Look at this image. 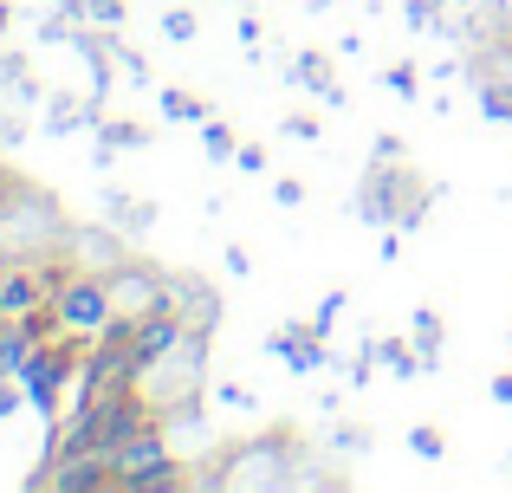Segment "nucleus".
I'll list each match as a JSON object with an SVG mask.
<instances>
[{
    "label": "nucleus",
    "instance_id": "f257e3e1",
    "mask_svg": "<svg viewBox=\"0 0 512 493\" xmlns=\"http://www.w3.org/2000/svg\"><path fill=\"white\" fill-rule=\"evenodd\" d=\"M52 312H59V331H65V338H98V331L117 318V305H111V286H104V273L78 266V273L59 286Z\"/></svg>",
    "mask_w": 512,
    "mask_h": 493
},
{
    "label": "nucleus",
    "instance_id": "f03ea898",
    "mask_svg": "<svg viewBox=\"0 0 512 493\" xmlns=\"http://www.w3.org/2000/svg\"><path fill=\"white\" fill-rule=\"evenodd\" d=\"M72 266H0V318H33L59 299Z\"/></svg>",
    "mask_w": 512,
    "mask_h": 493
},
{
    "label": "nucleus",
    "instance_id": "7ed1b4c3",
    "mask_svg": "<svg viewBox=\"0 0 512 493\" xmlns=\"http://www.w3.org/2000/svg\"><path fill=\"white\" fill-rule=\"evenodd\" d=\"M85 370V351H72V344H59V338H46L33 357H26V370H20V390L33 396L39 409H52L65 396V383Z\"/></svg>",
    "mask_w": 512,
    "mask_h": 493
},
{
    "label": "nucleus",
    "instance_id": "20e7f679",
    "mask_svg": "<svg viewBox=\"0 0 512 493\" xmlns=\"http://www.w3.org/2000/svg\"><path fill=\"white\" fill-rule=\"evenodd\" d=\"M117 487H182V468L169 461V448H163V435L156 429H143V435H130L124 448H117Z\"/></svg>",
    "mask_w": 512,
    "mask_h": 493
},
{
    "label": "nucleus",
    "instance_id": "39448f33",
    "mask_svg": "<svg viewBox=\"0 0 512 493\" xmlns=\"http://www.w3.org/2000/svg\"><path fill=\"white\" fill-rule=\"evenodd\" d=\"M104 286H111V305L124 318H143V312H156V305H175L169 299V279L150 273V266H137V260H117L111 273H104Z\"/></svg>",
    "mask_w": 512,
    "mask_h": 493
},
{
    "label": "nucleus",
    "instance_id": "423d86ee",
    "mask_svg": "<svg viewBox=\"0 0 512 493\" xmlns=\"http://www.w3.org/2000/svg\"><path fill=\"white\" fill-rule=\"evenodd\" d=\"M292 72H299V85H318V91H325V98H338V91H331V65L318 59V52H305V59L292 65Z\"/></svg>",
    "mask_w": 512,
    "mask_h": 493
},
{
    "label": "nucleus",
    "instance_id": "0eeeda50",
    "mask_svg": "<svg viewBox=\"0 0 512 493\" xmlns=\"http://www.w3.org/2000/svg\"><path fill=\"white\" fill-rule=\"evenodd\" d=\"M201 143H208V156H234V150H240L234 130H227L221 117H201Z\"/></svg>",
    "mask_w": 512,
    "mask_h": 493
},
{
    "label": "nucleus",
    "instance_id": "6e6552de",
    "mask_svg": "<svg viewBox=\"0 0 512 493\" xmlns=\"http://www.w3.org/2000/svg\"><path fill=\"white\" fill-rule=\"evenodd\" d=\"M163 111L182 117V124H201V117H208V104H195L188 91H163Z\"/></svg>",
    "mask_w": 512,
    "mask_h": 493
},
{
    "label": "nucleus",
    "instance_id": "1a4fd4ad",
    "mask_svg": "<svg viewBox=\"0 0 512 493\" xmlns=\"http://www.w3.org/2000/svg\"><path fill=\"white\" fill-rule=\"evenodd\" d=\"M98 143H143V130H137V124H124V117H111V124L98 130Z\"/></svg>",
    "mask_w": 512,
    "mask_h": 493
},
{
    "label": "nucleus",
    "instance_id": "9d476101",
    "mask_svg": "<svg viewBox=\"0 0 512 493\" xmlns=\"http://www.w3.org/2000/svg\"><path fill=\"white\" fill-rule=\"evenodd\" d=\"M85 13L98 26H117V20H124V0H85Z\"/></svg>",
    "mask_w": 512,
    "mask_h": 493
},
{
    "label": "nucleus",
    "instance_id": "9b49d317",
    "mask_svg": "<svg viewBox=\"0 0 512 493\" xmlns=\"http://www.w3.org/2000/svg\"><path fill=\"white\" fill-rule=\"evenodd\" d=\"M163 33H169V39H195V13H169Z\"/></svg>",
    "mask_w": 512,
    "mask_h": 493
},
{
    "label": "nucleus",
    "instance_id": "f8f14e48",
    "mask_svg": "<svg viewBox=\"0 0 512 493\" xmlns=\"http://www.w3.org/2000/svg\"><path fill=\"white\" fill-rule=\"evenodd\" d=\"M415 455L435 461V455H441V435H435V429H415Z\"/></svg>",
    "mask_w": 512,
    "mask_h": 493
},
{
    "label": "nucleus",
    "instance_id": "ddd939ff",
    "mask_svg": "<svg viewBox=\"0 0 512 493\" xmlns=\"http://www.w3.org/2000/svg\"><path fill=\"white\" fill-rule=\"evenodd\" d=\"M0 26H7V7H0Z\"/></svg>",
    "mask_w": 512,
    "mask_h": 493
}]
</instances>
